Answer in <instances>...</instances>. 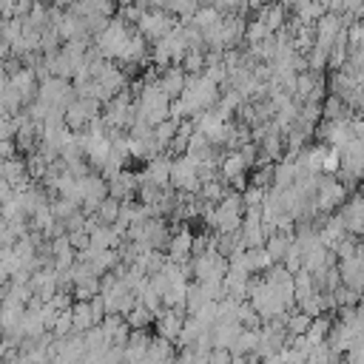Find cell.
Instances as JSON below:
<instances>
[{
    "label": "cell",
    "instance_id": "1",
    "mask_svg": "<svg viewBox=\"0 0 364 364\" xmlns=\"http://www.w3.org/2000/svg\"><path fill=\"white\" fill-rule=\"evenodd\" d=\"M102 301H105V310L108 316L117 313V316H128L134 307H136V290L117 273H105L102 276V290H100Z\"/></svg>",
    "mask_w": 364,
    "mask_h": 364
},
{
    "label": "cell",
    "instance_id": "2",
    "mask_svg": "<svg viewBox=\"0 0 364 364\" xmlns=\"http://www.w3.org/2000/svg\"><path fill=\"white\" fill-rule=\"evenodd\" d=\"M134 31H136V28H131L125 20H119V17H111L108 28H105L102 34H97V37H94V46L100 48V54H102L105 60H114V63H119V57L125 54V48H128V43H131Z\"/></svg>",
    "mask_w": 364,
    "mask_h": 364
},
{
    "label": "cell",
    "instance_id": "3",
    "mask_svg": "<svg viewBox=\"0 0 364 364\" xmlns=\"http://www.w3.org/2000/svg\"><path fill=\"white\" fill-rule=\"evenodd\" d=\"M37 100L46 102L48 108H57V111H65L74 100H77V88L71 80H63V77H48L40 82V91H37Z\"/></svg>",
    "mask_w": 364,
    "mask_h": 364
},
{
    "label": "cell",
    "instance_id": "4",
    "mask_svg": "<svg viewBox=\"0 0 364 364\" xmlns=\"http://www.w3.org/2000/svg\"><path fill=\"white\" fill-rule=\"evenodd\" d=\"M171 188H176L179 193H199L202 191V173H199V162L193 156H173V168H171Z\"/></svg>",
    "mask_w": 364,
    "mask_h": 364
},
{
    "label": "cell",
    "instance_id": "5",
    "mask_svg": "<svg viewBox=\"0 0 364 364\" xmlns=\"http://www.w3.org/2000/svg\"><path fill=\"white\" fill-rule=\"evenodd\" d=\"M191 267H193L196 282H225V276L230 270V262L219 250H205V253H196L191 259Z\"/></svg>",
    "mask_w": 364,
    "mask_h": 364
},
{
    "label": "cell",
    "instance_id": "6",
    "mask_svg": "<svg viewBox=\"0 0 364 364\" xmlns=\"http://www.w3.org/2000/svg\"><path fill=\"white\" fill-rule=\"evenodd\" d=\"M347 185L336 176H327L321 173V185H318V193H316V210L321 216H330L336 210H341V205L347 202Z\"/></svg>",
    "mask_w": 364,
    "mask_h": 364
},
{
    "label": "cell",
    "instance_id": "7",
    "mask_svg": "<svg viewBox=\"0 0 364 364\" xmlns=\"http://www.w3.org/2000/svg\"><path fill=\"white\" fill-rule=\"evenodd\" d=\"M179 26V17H173L171 11H162V9H148L142 14V20L136 23V31L151 40V43H159L165 34H171L173 28Z\"/></svg>",
    "mask_w": 364,
    "mask_h": 364
},
{
    "label": "cell",
    "instance_id": "8",
    "mask_svg": "<svg viewBox=\"0 0 364 364\" xmlns=\"http://www.w3.org/2000/svg\"><path fill=\"white\" fill-rule=\"evenodd\" d=\"M316 134H318V142H324L327 148H347L353 139H358L355 136V128H353V117H344V119H324L318 128H316Z\"/></svg>",
    "mask_w": 364,
    "mask_h": 364
},
{
    "label": "cell",
    "instance_id": "9",
    "mask_svg": "<svg viewBox=\"0 0 364 364\" xmlns=\"http://www.w3.org/2000/svg\"><path fill=\"white\" fill-rule=\"evenodd\" d=\"M97 117H102V102H97V100H88V97H77L68 108H65V125L71 128V131H85L88 125H91V119H97Z\"/></svg>",
    "mask_w": 364,
    "mask_h": 364
},
{
    "label": "cell",
    "instance_id": "10",
    "mask_svg": "<svg viewBox=\"0 0 364 364\" xmlns=\"http://www.w3.org/2000/svg\"><path fill=\"white\" fill-rule=\"evenodd\" d=\"M245 324L236 318V316H219L210 327V338H213V350H233V344L239 341Z\"/></svg>",
    "mask_w": 364,
    "mask_h": 364
},
{
    "label": "cell",
    "instance_id": "11",
    "mask_svg": "<svg viewBox=\"0 0 364 364\" xmlns=\"http://www.w3.org/2000/svg\"><path fill=\"white\" fill-rule=\"evenodd\" d=\"M28 287H31L34 299H40V301H51V299H54V293L60 290V270H57L54 264L40 267L37 273H31Z\"/></svg>",
    "mask_w": 364,
    "mask_h": 364
},
{
    "label": "cell",
    "instance_id": "12",
    "mask_svg": "<svg viewBox=\"0 0 364 364\" xmlns=\"http://www.w3.org/2000/svg\"><path fill=\"white\" fill-rule=\"evenodd\" d=\"M193 242H196V233L188 230L185 225H176V230L171 233V242L165 247L168 259L171 262H191L193 259Z\"/></svg>",
    "mask_w": 364,
    "mask_h": 364
},
{
    "label": "cell",
    "instance_id": "13",
    "mask_svg": "<svg viewBox=\"0 0 364 364\" xmlns=\"http://www.w3.org/2000/svg\"><path fill=\"white\" fill-rule=\"evenodd\" d=\"M171 168H173V156L159 154V156L145 162V168L139 171V179L151 182V185H159V188H171Z\"/></svg>",
    "mask_w": 364,
    "mask_h": 364
},
{
    "label": "cell",
    "instance_id": "14",
    "mask_svg": "<svg viewBox=\"0 0 364 364\" xmlns=\"http://www.w3.org/2000/svg\"><path fill=\"white\" fill-rule=\"evenodd\" d=\"M341 219H344V225H347V233L350 236H364V191H358V193H353L344 205H341Z\"/></svg>",
    "mask_w": 364,
    "mask_h": 364
},
{
    "label": "cell",
    "instance_id": "15",
    "mask_svg": "<svg viewBox=\"0 0 364 364\" xmlns=\"http://www.w3.org/2000/svg\"><path fill=\"white\" fill-rule=\"evenodd\" d=\"M185 318H188V310H171V307H165L162 313H156V321H154L156 336H162L168 341H179L182 327H185Z\"/></svg>",
    "mask_w": 364,
    "mask_h": 364
},
{
    "label": "cell",
    "instance_id": "16",
    "mask_svg": "<svg viewBox=\"0 0 364 364\" xmlns=\"http://www.w3.org/2000/svg\"><path fill=\"white\" fill-rule=\"evenodd\" d=\"M139 185H142L139 173H134V171L125 168L122 173H117V176L108 182V191H111V196H114L117 202H131V199L139 196Z\"/></svg>",
    "mask_w": 364,
    "mask_h": 364
},
{
    "label": "cell",
    "instance_id": "17",
    "mask_svg": "<svg viewBox=\"0 0 364 364\" xmlns=\"http://www.w3.org/2000/svg\"><path fill=\"white\" fill-rule=\"evenodd\" d=\"M0 176L3 182L14 185V191H26L31 185V176H28V165L23 156H11V159H3L0 165Z\"/></svg>",
    "mask_w": 364,
    "mask_h": 364
},
{
    "label": "cell",
    "instance_id": "18",
    "mask_svg": "<svg viewBox=\"0 0 364 364\" xmlns=\"http://www.w3.org/2000/svg\"><path fill=\"white\" fill-rule=\"evenodd\" d=\"M338 273H341V284L353 287L358 293H364V259L353 256V259H341L338 262Z\"/></svg>",
    "mask_w": 364,
    "mask_h": 364
},
{
    "label": "cell",
    "instance_id": "19",
    "mask_svg": "<svg viewBox=\"0 0 364 364\" xmlns=\"http://www.w3.org/2000/svg\"><path fill=\"white\" fill-rule=\"evenodd\" d=\"M151 338H154V336H148L145 330H134L131 338H128V344L122 347L125 364H145L148 350H151Z\"/></svg>",
    "mask_w": 364,
    "mask_h": 364
},
{
    "label": "cell",
    "instance_id": "20",
    "mask_svg": "<svg viewBox=\"0 0 364 364\" xmlns=\"http://www.w3.org/2000/svg\"><path fill=\"white\" fill-rule=\"evenodd\" d=\"M159 85H162V91H165L171 100H179L182 91H185V85H188V74H185V68H182V65H168V68H162V74H159Z\"/></svg>",
    "mask_w": 364,
    "mask_h": 364
},
{
    "label": "cell",
    "instance_id": "21",
    "mask_svg": "<svg viewBox=\"0 0 364 364\" xmlns=\"http://www.w3.org/2000/svg\"><path fill=\"white\" fill-rule=\"evenodd\" d=\"M344 28H347L344 20H341L338 14H333V11H327V14L316 23V37H318L316 43H321V46H333Z\"/></svg>",
    "mask_w": 364,
    "mask_h": 364
},
{
    "label": "cell",
    "instance_id": "22",
    "mask_svg": "<svg viewBox=\"0 0 364 364\" xmlns=\"http://www.w3.org/2000/svg\"><path fill=\"white\" fill-rule=\"evenodd\" d=\"M71 316H74V333H88L91 327H97V324H100V318H97V313H94L91 301H74Z\"/></svg>",
    "mask_w": 364,
    "mask_h": 364
},
{
    "label": "cell",
    "instance_id": "23",
    "mask_svg": "<svg viewBox=\"0 0 364 364\" xmlns=\"http://www.w3.org/2000/svg\"><path fill=\"white\" fill-rule=\"evenodd\" d=\"M296 156H299L304 173H321V165H324V156H327V145H307Z\"/></svg>",
    "mask_w": 364,
    "mask_h": 364
},
{
    "label": "cell",
    "instance_id": "24",
    "mask_svg": "<svg viewBox=\"0 0 364 364\" xmlns=\"http://www.w3.org/2000/svg\"><path fill=\"white\" fill-rule=\"evenodd\" d=\"M219 173H222L225 182H233V179L245 176V173H247V165H245L242 154H239V151H225L222 165H219Z\"/></svg>",
    "mask_w": 364,
    "mask_h": 364
},
{
    "label": "cell",
    "instance_id": "25",
    "mask_svg": "<svg viewBox=\"0 0 364 364\" xmlns=\"http://www.w3.org/2000/svg\"><path fill=\"white\" fill-rule=\"evenodd\" d=\"M256 20H262V23L276 34V31H282L284 23H287V9L279 6V3H267L262 11H256Z\"/></svg>",
    "mask_w": 364,
    "mask_h": 364
},
{
    "label": "cell",
    "instance_id": "26",
    "mask_svg": "<svg viewBox=\"0 0 364 364\" xmlns=\"http://www.w3.org/2000/svg\"><path fill=\"white\" fill-rule=\"evenodd\" d=\"M179 119H173V117H168L165 122H159L156 128H154V139H156V145H159V151L162 154H168V148H171V142L176 139V134H179Z\"/></svg>",
    "mask_w": 364,
    "mask_h": 364
},
{
    "label": "cell",
    "instance_id": "27",
    "mask_svg": "<svg viewBox=\"0 0 364 364\" xmlns=\"http://www.w3.org/2000/svg\"><path fill=\"white\" fill-rule=\"evenodd\" d=\"M293 293H296V307H299L301 301H307L310 296H316V293H318L316 276L307 273V270H299V273H296V282H293Z\"/></svg>",
    "mask_w": 364,
    "mask_h": 364
},
{
    "label": "cell",
    "instance_id": "28",
    "mask_svg": "<svg viewBox=\"0 0 364 364\" xmlns=\"http://www.w3.org/2000/svg\"><path fill=\"white\" fill-rule=\"evenodd\" d=\"M330 48L333 46H321V43H316L304 57H307V68L310 71H316V74H321L324 68H330Z\"/></svg>",
    "mask_w": 364,
    "mask_h": 364
},
{
    "label": "cell",
    "instance_id": "29",
    "mask_svg": "<svg viewBox=\"0 0 364 364\" xmlns=\"http://www.w3.org/2000/svg\"><path fill=\"white\" fill-rule=\"evenodd\" d=\"M222 20H225V14H222L219 9H213L210 3H205V6H202V9L196 11V14H193V20H191V23H193V26H199L202 31H208V28L219 26Z\"/></svg>",
    "mask_w": 364,
    "mask_h": 364
},
{
    "label": "cell",
    "instance_id": "30",
    "mask_svg": "<svg viewBox=\"0 0 364 364\" xmlns=\"http://www.w3.org/2000/svg\"><path fill=\"white\" fill-rule=\"evenodd\" d=\"M256 350H259V330H242V336H239V341L233 344V350H230V355H256Z\"/></svg>",
    "mask_w": 364,
    "mask_h": 364
},
{
    "label": "cell",
    "instance_id": "31",
    "mask_svg": "<svg viewBox=\"0 0 364 364\" xmlns=\"http://www.w3.org/2000/svg\"><path fill=\"white\" fill-rule=\"evenodd\" d=\"M182 68H185V74H205V68H208V51L205 48H191L185 54V60H182Z\"/></svg>",
    "mask_w": 364,
    "mask_h": 364
},
{
    "label": "cell",
    "instance_id": "32",
    "mask_svg": "<svg viewBox=\"0 0 364 364\" xmlns=\"http://www.w3.org/2000/svg\"><path fill=\"white\" fill-rule=\"evenodd\" d=\"M310 324H313V318L307 313H301V310H290L284 316V327H287L290 336H304L310 330Z\"/></svg>",
    "mask_w": 364,
    "mask_h": 364
},
{
    "label": "cell",
    "instance_id": "33",
    "mask_svg": "<svg viewBox=\"0 0 364 364\" xmlns=\"http://www.w3.org/2000/svg\"><path fill=\"white\" fill-rule=\"evenodd\" d=\"M125 318H128V324H131L134 330H145V327H151V324L156 321V313H154V310H148L145 304H139V301H136V307H134V310H131Z\"/></svg>",
    "mask_w": 364,
    "mask_h": 364
},
{
    "label": "cell",
    "instance_id": "34",
    "mask_svg": "<svg viewBox=\"0 0 364 364\" xmlns=\"http://www.w3.org/2000/svg\"><path fill=\"white\" fill-rule=\"evenodd\" d=\"M119 205H122V202H117L114 196H108V199L97 208L94 219H97L100 225H117V219H119Z\"/></svg>",
    "mask_w": 364,
    "mask_h": 364
},
{
    "label": "cell",
    "instance_id": "35",
    "mask_svg": "<svg viewBox=\"0 0 364 364\" xmlns=\"http://www.w3.org/2000/svg\"><path fill=\"white\" fill-rule=\"evenodd\" d=\"M267 37H273V31H270V28H267L262 20H256V17H253V20L247 23L245 43H247V46H256V43H262V40H267Z\"/></svg>",
    "mask_w": 364,
    "mask_h": 364
},
{
    "label": "cell",
    "instance_id": "36",
    "mask_svg": "<svg viewBox=\"0 0 364 364\" xmlns=\"http://www.w3.org/2000/svg\"><path fill=\"white\" fill-rule=\"evenodd\" d=\"M338 355L330 350V344H318V347H313V353L307 355V364H333Z\"/></svg>",
    "mask_w": 364,
    "mask_h": 364
},
{
    "label": "cell",
    "instance_id": "37",
    "mask_svg": "<svg viewBox=\"0 0 364 364\" xmlns=\"http://www.w3.org/2000/svg\"><path fill=\"white\" fill-rule=\"evenodd\" d=\"M341 171V151L338 148H327V156H324V165H321V173L333 176Z\"/></svg>",
    "mask_w": 364,
    "mask_h": 364
},
{
    "label": "cell",
    "instance_id": "38",
    "mask_svg": "<svg viewBox=\"0 0 364 364\" xmlns=\"http://www.w3.org/2000/svg\"><path fill=\"white\" fill-rule=\"evenodd\" d=\"M347 40H350V48L364 46V20H355V23L347 26Z\"/></svg>",
    "mask_w": 364,
    "mask_h": 364
},
{
    "label": "cell",
    "instance_id": "39",
    "mask_svg": "<svg viewBox=\"0 0 364 364\" xmlns=\"http://www.w3.org/2000/svg\"><path fill=\"white\" fill-rule=\"evenodd\" d=\"M282 358H284V364H307V353H301V350H296L293 344H287V347H284V353H282Z\"/></svg>",
    "mask_w": 364,
    "mask_h": 364
},
{
    "label": "cell",
    "instance_id": "40",
    "mask_svg": "<svg viewBox=\"0 0 364 364\" xmlns=\"http://www.w3.org/2000/svg\"><path fill=\"white\" fill-rule=\"evenodd\" d=\"M17 142L14 139H0V154H3V159H11V156H17Z\"/></svg>",
    "mask_w": 364,
    "mask_h": 364
},
{
    "label": "cell",
    "instance_id": "41",
    "mask_svg": "<svg viewBox=\"0 0 364 364\" xmlns=\"http://www.w3.org/2000/svg\"><path fill=\"white\" fill-rule=\"evenodd\" d=\"M347 361H350V364H364V338L347 353Z\"/></svg>",
    "mask_w": 364,
    "mask_h": 364
},
{
    "label": "cell",
    "instance_id": "42",
    "mask_svg": "<svg viewBox=\"0 0 364 364\" xmlns=\"http://www.w3.org/2000/svg\"><path fill=\"white\" fill-rule=\"evenodd\" d=\"M250 3V11H262L267 3H273V0H247Z\"/></svg>",
    "mask_w": 364,
    "mask_h": 364
},
{
    "label": "cell",
    "instance_id": "43",
    "mask_svg": "<svg viewBox=\"0 0 364 364\" xmlns=\"http://www.w3.org/2000/svg\"><path fill=\"white\" fill-rule=\"evenodd\" d=\"M148 6H151V9H162V11H168V0H148Z\"/></svg>",
    "mask_w": 364,
    "mask_h": 364
},
{
    "label": "cell",
    "instance_id": "44",
    "mask_svg": "<svg viewBox=\"0 0 364 364\" xmlns=\"http://www.w3.org/2000/svg\"><path fill=\"white\" fill-rule=\"evenodd\" d=\"M358 256L364 259V242H358Z\"/></svg>",
    "mask_w": 364,
    "mask_h": 364
},
{
    "label": "cell",
    "instance_id": "45",
    "mask_svg": "<svg viewBox=\"0 0 364 364\" xmlns=\"http://www.w3.org/2000/svg\"><path fill=\"white\" fill-rule=\"evenodd\" d=\"M333 364H350V361H347V358H341V355H338V358H336V361H333Z\"/></svg>",
    "mask_w": 364,
    "mask_h": 364
},
{
    "label": "cell",
    "instance_id": "46",
    "mask_svg": "<svg viewBox=\"0 0 364 364\" xmlns=\"http://www.w3.org/2000/svg\"><path fill=\"white\" fill-rule=\"evenodd\" d=\"M202 3H210V0H202Z\"/></svg>",
    "mask_w": 364,
    "mask_h": 364
}]
</instances>
